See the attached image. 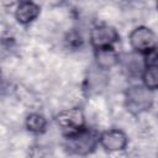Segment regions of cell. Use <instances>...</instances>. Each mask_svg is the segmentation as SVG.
<instances>
[{
    "label": "cell",
    "instance_id": "1",
    "mask_svg": "<svg viewBox=\"0 0 158 158\" xmlns=\"http://www.w3.org/2000/svg\"><path fill=\"white\" fill-rule=\"evenodd\" d=\"M99 132L85 127L75 133L64 136V148L68 153L85 157L94 153L99 144Z\"/></svg>",
    "mask_w": 158,
    "mask_h": 158
},
{
    "label": "cell",
    "instance_id": "2",
    "mask_svg": "<svg viewBox=\"0 0 158 158\" xmlns=\"http://www.w3.org/2000/svg\"><path fill=\"white\" fill-rule=\"evenodd\" d=\"M153 104V91L148 90L143 84H132L125 90V107L132 115L149 111Z\"/></svg>",
    "mask_w": 158,
    "mask_h": 158
},
{
    "label": "cell",
    "instance_id": "3",
    "mask_svg": "<svg viewBox=\"0 0 158 158\" xmlns=\"http://www.w3.org/2000/svg\"><path fill=\"white\" fill-rule=\"evenodd\" d=\"M128 43L132 52L144 56L158 46V38L154 31L147 26H137L128 35Z\"/></svg>",
    "mask_w": 158,
    "mask_h": 158
},
{
    "label": "cell",
    "instance_id": "4",
    "mask_svg": "<svg viewBox=\"0 0 158 158\" xmlns=\"http://www.w3.org/2000/svg\"><path fill=\"white\" fill-rule=\"evenodd\" d=\"M54 121L57 126L63 131L64 136L75 133L86 127L85 123V115L83 110L78 106L64 109L59 111L54 116Z\"/></svg>",
    "mask_w": 158,
    "mask_h": 158
},
{
    "label": "cell",
    "instance_id": "5",
    "mask_svg": "<svg viewBox=\"0 0 158 158\" xmlns=\"http://www.w3.org/2000/svg\"><path fill=\"white\" fill-rule=\"evenodd\" d=\"M120 41V33L117 30L110 25H96L89 32V42L94 51L101 48L114 47L115 43Z\"/></svg>",
    "mask_w": 158,
    "mask_h": 158
},
{
    "label": "cell",
    "instance_id": "6",
    "mask_svg": "<svg viewBox=\"0 0 158 158\" xmlns=\"http://www.w3.org/2000/svg\"><path fill=\"white\" fill-rule=\"evenodd\" d=\"M99 144L110 153L122 152L127 148L128 137L120 128H109L99 135Z\"/></svg>",
    "mask_w": 158,
    "mask_h": 158
},
{
    "label": "cell",
    "instance_id": "7",
    "mask_svg": "<svg viewBox=\"0 0 158 158\" xmlns=\"http://www.w3.org/2000/svg\"><path fill=\"white\" fill-rule=\"evenodd\" d=\"M109 84V74L107 72L98 68L95 64L90 67V69L86 73L85 80H84V90L89 94H99Z\"/></svg>",
    "mask_w": 158,
    "mask_h": 158
},
{
    "label": "cell",
    "instance_id": "8",
    "mask_svg": "<svg viewBox=\"0 0 158 158\" xmlns=\"http://www.w3.org/2000/svg\"><path fill=\"white\" fill-rule=\"evenodd\" d=\"M40 14H41V6L35 1H30V0L20 1L14 10L15 20L17 21V23L22 26H28L30 23H32L40 16Z\"/></svg>",
    "mask_w": 158,
    "mask_h": 158
},
{
    "label": "cell",
    "instance_id": "9",
    "mask_svg": "<svg viewBox=\"0 0 158 158\" xmlns=\"http://www.w3.org/2000/svg\"><path fill=\"white\" fill-rule=\"evenodd\" d=\"M118 65L127 77H141L144 70L143 56L135 52L122 53L120 54Z\"/></svg>",
    "mask_w": 158,
    "mask_h": 158
},
{
    "label": "cell",
    "instance_id": "10",
    "mask_svg": "<svg viewBox=\"0 0 158 158\" xmlns=\"http://www.w3.org/2000/svg\"><path fill=\"white\" fill-rule=\"evenodd\" d=\"M94 60L95 65L105 72H109L110 69L118 65L120 54L115 49V47L109 48H101L94 51Z\"/></svg>",
    "mask_w": 158,
    "mask_h": 158
},
{
    "label": "cell",
    "instance_id": "11",
    "mask_svg": "<svg viewBox=\"0 0 158 158\" xmlns=\"http://www.w3.org/2000/svg\"><path fill=\"white\" fill-rule=\"evenodd\" d=\"M25 128L33 135H41L47 130V118L40 112H31L25 118Z\"/></svg>",
    "mask_w": 158,
    "mask_h": 158
},
{
    "label": "cell",
    "instance_id": "12",
    "mask_svg": "<svg viewBox=\"0 0 158 158\" xmlns=\"http://www.w3.org/2000/svg\"><path fill=\"white\" fill-rule=\"evenodd\" d=\"M142 84L151 91L158 90V67H147L144 68L142 75Z\"/></svg>",
    "mask_w": 158,
    "mask_h": 158
},
{
    "label": "cell",
    "instance_id": "13",
    "mask_svg": "<svg viewBox=\"0 0 158 158\" xmlns=\"http://www.w3.org/2000/svg\"><path fill=\"white\" fill-rule=\"evenodd\" d=\"M143 62H144V68L158 67V46L143 56Z\"/></svg>",
    "mask_w": 158,
    "mask_h": 158
},
{
    "label": "cell",
    "instance_id": "14",
    "mask_svg": "<svg viewBox=\"0 0 158 158\" xmlns=\"http://www.w3.org/2000/svg\"><path fill=\"white\" fill-rule=\"evenodd\" d=\"M67 42H68V44H69V47H73V48H77L78 46L80 47L81 44H83V38H81V36L79 35V33H77V32H70L69 35H68V37H67Z\"/></svg>",
    "mask_w": 158,
    "mask_h": 158
},
{
    "label": "cell",
    "instance_id": "15",
    "mask_svg": "<svg viewBox=\"0 0 158 158\" xmlns=\"http://www.w3.org/2000/svg\"><path fill=\"white\" fill-rule=\"evenodd\" d=\"M156 7H157V10H158V2H157V4H156Z\"/></svg>",
    "mask_w": 158,
    "mask_h": 158
},
{
    "label": "cell",
    "instance_id": "16",
    "mask_svg": "<svg viewBox=\"0 0 158 158\" xmlns=\"http://www.w3.org/2000/svg\"><path fill=\"white\" fill-rule=\"evenodd\" d=\"M156 158H158V151H157V156H156Z\"/></svg>",
    "mask_w": 158,
    "mask_h": 158
}]
</instances>
